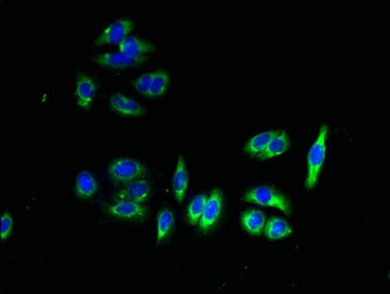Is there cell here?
Returning a JSON list of instances; mask_svg holds the SVG:
<instances>
[{
	"mask_svg": "<svg viewBox=\"0 0 390 294\" xmlns=\"http://www.w3.org/2000/svg\"><path fill=\"white\" fill-rule=\"evenodd\" d=\"M329 127L327 124L320 128L318 135L310 146L307 154V175L305 179V188L311 190L318 183L327 153V137H328Z\"/></svg>",
	"mask_w": 390,
	"mask_h": 294,
	"instance_id": "6da1fadb",
	"label": "cell"
},
{
	"mask_svg": "<svg viewBox=\"0 0 390 294\" xmlns=\"http://www.w3.org/2000/svg\"><path fill=\"white\" fill-rule=\"evenodd\" d=\"M108 173L110 178L116 183L128 184L145 178L148 174V168L138 160L119 157L110 163Z\"/></svg>",
	"mask_w": 390,
	"mask_h": 294,
	"instance_id": "7a4b0ae2",
	"label": "cell"
},
{
	"mask_svg": "<svg viewBox=\"0 0 390 294\" xmlns=\"http://www.w3.org/2000/svg\"><path fill=\"white\" fill-rule=\"evenodd\" d=\"M170 84V75L161 69L146 72L133 81L135 90L147 97H163L167 92Z\"/></svg>",
	"mask_w": 390,
	"mask_h": 294,
	"instance_id": "3957f363",
	"label": "cell"
},
{
	"mask_svg": "<svg viewBox=\"0 0 390 294\" xmlns=\"http://www.w3.org/2000/svg\"><path fill=\"white\" fill-rule=\"evenodd\" d=\"M243 199L247 202L254 203L261 206L274 207L281 210L285 214L291 211V203L282 195L269 186H258L247 191Z\"/></svg>",
	"mask_w": 390,
	"mask_h": 294,
	"instance_id": "277c9868",
	"label": "cell"
},
{
	"mask_svg": "<svg viewBox=\"0 0 390 294\" xmlns=\"http://www.w3.org/2000/svg\"><path fill=\"white\" fill-rule=\"evenodd\" d=\"M134 21L132 18L123 17L116 19L107 25L95 39V46L104 44H120L125 37L130 36L134 30Z\"/></svg>",
	"mask_w": 390,
	"mask_h": 294,
	"instance_id": "5b68a950",
	"label": "cell"
},
{
	"mask_svg": "<svg viewBox=\"0 0 390 294\" xmlns=\"http://www.w3.org/2000/svg\"><path fill=\"white\" fill-rule=\"evenodd\" d=\"M223 208V195L220 190L214 188L207 196L204 213L198 222V228L202 232H209L216 227L220 219Z\"/></svg>",
	"mask_w": 390,
	"mask_h": 294,
	"instance_id": "8992f818",
	"label": "cell"
},
{
	"mask_svg": "<svg viewBox=\"0 0 390 294\" xmlns=\"http://www.w3.org/2000/svg\"><path fill=\"white\" fill-rule=\"evenodd\" d=\"M107 212L119 220L143 221L147 217V209L143 204L127 199H116L108 206Z\"/></svg>",
	"mask_w": 390,
	"mask_h": 294,
	"instance_id": "52a82bcc",
	"label": "cell"
},
{
	"mask_svg": "<svg viewBox=\"0 0 390 294\" xmlns=\"http://www.w3.org/2000/svg\"><path fill=\"white\" fill-rule=\"evenodd\" d=\"M97 93V84L90 75L81 73L74 81V95L76 105L83 110L92 106Z\"/></svg>",
	"mask_w": 390,
	"mask_h": 294,
	"instance_id": "ba28073f",
	"label": "cell"
},
{
	"mask_svg": "<svg viewBox=\"0 0 390 294\" xmlns=\"http://www.w3.org/2000/svg\"><path fill=\"white\" fill-rule=\"evenodd\" d=\"M112 111L125 118H138L144 115V107L123 93H114L109 99Z\"/></svg>",
	"mask_w": 390,
	"mask_h": 294,
	"instance_id": "9c48e42d",
	"label": "cell"
},
{
	"mask_svg": "<svg viewBox=\"0 0 390 294\" xmlns=\"http://www.w3.org/2000/svg\"><path fill=\"white\" fill-rule=\"evenodd\" d=\"M152 195L151 184L146 179H139L130 182L121 188L116 195V199H127L132 202L143 203L148 202Z\"/></svg>",
	"mask_w": 390,
	"mask_h": 294,
	"instance_id": "30bf717a",
	"label": "cell"
},
{
	"mask_svg": "<svg viewBox=\"0 0 390 294\" xmlns=\"http://www.w3.org/2000/svg\"><path fill=\"white\" fill-rule=\"evenodd\" d=\"M142 58H133L119 51H108L102 53L94 58V62L103 67L113 68V69H125V68L135 66L144 61Z\"/></svg>",
	"mask_w": 390,
	"mask_h": 294,
	"instance_id": "8fae6325",
	"label": "cell"
},
{
	"mask_svg": "<svg viewBox=\"0 0 390 294\" xmlns=\"http://www.w3.org/2000/svg\"><path fill=\"white\" fill-rule=\"evenodd\" d=\"M119 50L133 58L146 59V56L153 52L155 46L146 39L137 36H128L119 44Z\"/></svg>",
	"mask_w": 390,
	"mask_h": 294,
	"instance_id": "7c38bea8",
	"label": "cell"
},
{
	"mask_svg": "<svg viewBox=\"0 0 390 294\" xmlns=\"http://www.w3.org/2000/svg\"><path fill=\"white\" fill-rule=\"evenodd\" d=\"M189 188V173L183 156H179L172 179V188L177 202H183Z\"/></svg>",
	"mask_w": 390,
	"mask_h": 294,
	"instance_id": "4fadbf2b",
	"label": "cell"
},
{
	"mask_svg": "<svg viewBox=\"0 0 390 294\" xmlns=\"http://www.w3.org/2000/svg\"><path fill=\"white\" fill-rule=\"evenodd\" d=\"M265 215L259 210H247L240 215V225L249 235H261L265 231Z\"/></svg>",
	"mask_w": 390,
	"mask_h": 294,
	"instance_id": "5bb4252c",
	"label": "cell"
},
{
	"mask_svg": "<svg viewBox=\"0 0 390 294\" xmlns=\"http://www.w3.org/2000/svg\"><path fill=\"white\" fill-rule=\"evenodd\" d=\"M289 141L288 134L285 130H278L277 134L271 139L265 150L258 156L261 160L272 159L288 151Z\"/></svg>",
	"mask_w": 390,
	"mask_h": 294,
	"instance_id": "9a60e30c",
	"label": "cell"
},
{
	"mask_svg": "<svg viewBox=\"0 0 390 294\" xmlns=\"http://www.w3.org/2000/svg\"><path fill=\"white\" fill-rule=\"evenodd\" d=\"M74 191L79 197L88 199L96 195L98 183L90 171H81L74 181Z\"/></svg>",
	"mask_w": 390,
	"mask_h": 294,
	"instance_id": "2e32d148",
	"label": "cell"
},
{
	"mask_svg": "<svg viewBox=\"0 0 390 294\" xmlns=\"http://www.w3.org/2000/svg\"><path fill=\"white\" fill-rule=\"evenodd\" d=\"M265 237L269 239H282L293 235V228L288 222L283 220L279 217H272L266 222L265 231Z\"/></svg>",
	"mask_w": 390,
	"mask_h": 294,
	"instance_id": "e0dca14e",
	"label": "cell"
},
{
	"mask_svg": "<svg viewBox=\"0 0 390 294\" xmlns=\"http://www.w3.org/2000/svg\"><path fill=\"white\" fill-rule=\"evenodd\" d=\"M175 215L170 208H163L158 212L156 217V242L158 244L167 239L174 227Z\"/></svg>",
	"mask_w": 390,
	"mask_h": 294,
	"instance_id": "ac0fdd59",
	"label": "cell"
},
{
	"mask_svg": "<svg viewBox=\"0 0 390 294\" xmlns=\"http://www.w3.org/2000/svg\"><path fill=\"white\" fill-rule=\"evenodd\" d=\"M278 130H270L259 133L254 135L249 141L247 142L245 150L252 156H259L265 150V147L269 144L271 139L277 134Z\"/></svg>",
	"mask_w": 390,
	"mask_h": 294,
	"instance_id": "d6986e66",
	"label": "cell"
},
{
	"mask_svg": "<svg viewBox=\"0 0 390 294\" xmlns=\"http://www.w3.org/2000/svg\"><path fill=\"white\" fill-rule=\"evenodd\" d=\"M207 202V195H205V193H201V195H196L189 203L188 207H187L186 217L187 221H188L190 225H198V222L201 220V217L204 213Z\"/></svg>",
	"mask_w": 390,
	"mask_h": 294,
	"instance_id": "ffe728a7",
	"label": "cell"
},
{
	"mask_svg": "<svg viewBox=\"0 0 390 294\" xmlns=\"http://www.w3.org/2000/svg\"><path fill=\"white\" fill-rule=\"evenodd\" d=\"M14 228V219L12 215L8 211L3 212L1 216V237L2 242H6L12 235Z\"/></svg>",
	"mask_w": 390,
	"mask_h": 294,
	"instance_id": "44dd1931",
	"label": "cell"
}]
</instances>
